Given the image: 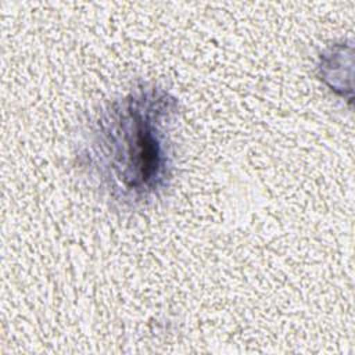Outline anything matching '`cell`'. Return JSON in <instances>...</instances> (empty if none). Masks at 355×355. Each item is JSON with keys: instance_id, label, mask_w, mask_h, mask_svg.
Masks as SVG:
<instances>
[{"instance_id": "obj_1", "label": "cell", "mask_w": 355, "mask_h": 355, "mask_svg": "<svg viewBox=\"0 0 355 355\" xmlns=\"http://www.w3.org/2000/svg\"><path fill=\"white\" fill-rule=\"evenodd\" d=\"M176 98L141 85L108 103L90 126L83 159L103 190L122 205L158 196L172 176L169 125Z\"/></svg>"}]
</instances>
